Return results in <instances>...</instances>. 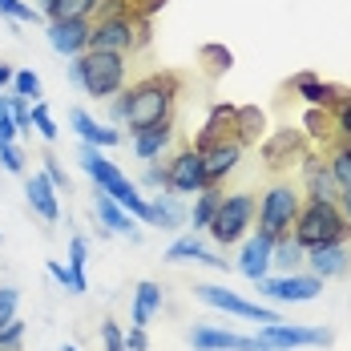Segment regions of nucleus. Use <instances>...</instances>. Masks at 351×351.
I'll return each mask as SVG.
<instances>
[{"instance_id": "22", "label": "nucleus", "mask_w": 351, "mask_h": 351, "mask_svg": "<svg viewBox=\"0 0 351 351\" xmlns=\"http://www.w3.org/2000/svg\"><path fill=\"white\" fill-rule=\"evenodd\" d=\"M222 138H234V106H218L210 109V117L202 121V130H198V138H194V149H210L214 141Z\"/></svg>"}, {"instance_id": "9", "label": "nucleus", "mask_w": 351, "mask_h": 351, "mask_svg": "<svg viewBox=\"0 0 351 351\" xmlns=\"http://www.w3.org/2000/svg\"><path fill=\"white\" fill-rule=\"evenodd\" d=\"M166 190L178 194V198H194V194H202L206 190V166H202V149H194V145H186V149H178L174 158L166 162Z\"/></svg>"}, {"instance_id": "28", "label": "nucleus", "mask_w": 351, "mask_h": 351, "mask_svg": "<svg viewBox=\"0 0 351 351\" xmlns=\"http://www.w3.org/2000/svg\"><path fill=\"white\" fill-rule=\"evenodd\" d=\"M303 263H307V250L295 243L291 234L275 239V254H271V267H279L282 275H295V271H299Z\"/></svg>"}, {"instance_id": "26", "label": "nucleus", "mask_w": 351, "mask_h": 351, "mask_svg": "<svg viewBox=\"0 0 351 351\" xmlns=\"http://www.w3.org/2000/svg\"><path fill=\"white\" fill-rule=\"evenodd\" d=\"M162 311V287L154 279H145V282H138V291H134V323L130 327H149V319Z\"/></svg>"}, {"instance_id": "10", "label": "nucleus", "mask_w": 351, "mask_h": 351, "mask_svg": "<svg viewBox=\"0 0 351 351\" xmlns=\"http://www.w3.org/2000/svg\"><path fill=\"white\" fill-rule=\"evenodd\" d=\"M194 299L206 303V307H218L226 315H243V319H258V323H279V311L275 307H263V303H246L243 295L226 291V287H214V282H198L194 287Z\"/></svg>"}, {"instance_id": "38", "label": "nucleus", "mask_w": 351, "mask_h": 351, "mask_svg": "<svg viewBox=\"0 0 351 351\" xmlns=\"http://www.w3.org/2000/svg\"><path fill=\"white\" fill-rule=\"evenodd\" d=\"M33 125H36V134H40L45 141L61 138V130L53 125V117H49V106H45V101H33Z\"/></svg>"}, {"instance_id": "42", "label": "nucleus", "mask_w": 351, "mask_h": 351, "mask_svg": "<svg viewBox=\"0 0 351 351\" xmlns=\"http://www.w3.org/2000/svg\"><path fill=\"white\" fill-rule=\"evenodd\" d=\"M16 121H12V101H8V93H0V141H16Z\"/></svg>"}, {"instance_id": "46", "label": "nucleus", "mask_w": 351, "mask_h": 351, "mask_svg": "<svg viewBox=\"0 0 351 351\" xmlns=\"http://www.w3.org/2000/svg\"><path fill=\"white\" fill-rule=\"evenodd\" d=\"M101 343H106V351H125V335H121V327L113 319L101 323Z\"/></svg>"}, {"instance_id": "52", "label": "nucleus", "mask_w": 351, "mask_h": 351, "mask_svg": "<svg viewBox=\"0 0 351 351\" xmlns=\"http://www.w3.org/2000/svg\"><path fill=\"white\" fill-rule=\"evenodd\" d=\"M65 351H77V348H73V343H65Z\"/></svg>"}, {"instance_id": "31", "label": "nucleus", "mask_w": 351, "mask_h": 351, "mask_svg": "<svg viewBox=\"0 0 351 351\" xmlns=\"http://www.w3.org/2000/svg\"><path fill=\"white\" fill-rule=\"evenodd\" d=\"M101 0H57L49 8V21H89Z\"/></svg>"}, {"instance_id": "16", "label": "nucleus", "mask_w": 351, "mask_h": 351, "mask_svg": "<svg viewBox=\"0 0 351 351\" xmlns=\"http://www.w3.org/2000/svg\"><path fill=\"white\" fill-rule=\"evenodd\" d=\"M291 85H295V93H299L311 109H327V113H331V109L343 101V89L331 85V81H323V77H315V73H295Z\"/></svg>"}, {"instance_id": "48", "label": "nucleus", "mask_w": 351, "mask_h": 351, "mask_svg": "<svg viewBox=\"0 0 351 351\" xmlns=\"http://www.w3.org/2000/svg\"><path fill=\"white\" fill-rule=\"evenodd\" d=\"M125 351H149L145 327H130V335H125Z\"/></svg>"}, {"instance_id": "47", "label": "nucleus", "mask_w": 351, "mask_h": 351, "mask_svg": "<svg viewBox=\"0 0 351 351\" xmlns=\"http://www.w3.org/2000/svg\"><path fill=\"white\" fill-rule=\"evenodd\" d=\"M16 303H21V291L16 287H0V323L16 315Z\"/></svg>"}, {"instance_id": "30", "label": "nucleus", "mask_w": 351, "mask_h": 351, "mask_svg": "<svg viewBox=\"0 0 351 351\" xmlns=\"http://www.w3.org/2000/svg\"><path fill=\"white\" fill-rule=\"evenodd\" d=\"M327 166H331V178H335V186L351 194V145L348 141H331V149H327Z\"/></svg>"}, {"instance_id": "44", "label": "nucleus", "mask_w": 351, "mask_h": 351, "mask_svg": "<svg viewBox=\"0 0 351 351\" xmlns=\"http://www.w3.org/2000/svg\"><path fill=\"white\" fill-rule=\"evenodd\" d=\"M166 182H170L166 166H158V162H145V174H141V186H145V190H166Z\"/></svg>"}, {"instance_id": "14", "label": "nucleus", "mask_w": 351, "mask_h": 351, "mask_svg": "<svg viewBox=\"0 0 351 351\" xmlns=\"http://www.w3.org/2000/svg\"><path fill=\"white\" fill-rule=\"evenodd\" d=\"M271 254H275V239H267L263 230H254L250 239H243V254H239V275L246 279H267L271 275Z\"/></svg>"}, {"instance_id": "2", "label": "nucleus", "mask_w": 351, "mask_h": 351, "mask_svg": "<svg viewBox=\"0 0 351 351\" xmlns=\"http://www.w3.org/2000/svg\"><path fill=\"white\" fill-rule=\"evenodd\" d=\"M291 239L303 246V250H315V246H331V243H348L351 239V222L343 218L339 202H307L295 214V226H291Z\"/></svg>"}, {"instance_id": "39", "label": "nucleus", "mask_w": 351, "mask_h": 351, "mask_svg": "<svg viewBox=\"0 0 351 351\" xmlns=\"http://www.w3.org/2000/svg\"><path fill=\"white\" fill-rule=\"evenodd\" d=\"M21 339H25V323L16 315L8 319V323H0V351H16Z\"/></svg>"}, {"instance_id": "7", "label": "nucleus", "mask_w": 351, "mask_h": 351, "mask_svg": "<svg viewBox=\"0 0 351 351\" xmlns=\"http://www.w3.org/2000/svg\"><path fill=\"white\" fill-rule=\"evenodd\" d=\"M254 291L263 299H271V303H311L323 291V279L311 275V271L307 275L303 271H295V275H267V279H254Z\"/></svg>"}, {"instance_id": "11", "label": "nucleus", "mask_w": 351, "mask_h": 351, "mask_svg": "<svg viewBox=\"0 0 351 351\" xmlns=\"http://www.w3.org/2000/svg\"><path fill=\"white\" fill-rule=\"evenodd\" d=\"M190 348L194 351H267L254 335H239V331L210 327V323H198L190 331Z\"/></svg>"}, {"instance_id": "20", "label": "nucleus", "mask_w": 351, "mask_h": 351, "mask_svg": "<svg viewBox=\"0 0 351 351\" xmlns=\"http://www.w3.org/2000/svg\"><path fill=\"white\" fill-rule=\"evenodd\" d=\"M25 198H29V206H33L45 222H57L61 218V202H57V186L45 178V170L40 174H33L29 182H25Z\"/></svg>"}, {"instance_id": "1", "label": "nucleus", "mask_w": 351, "mask_h": 351, "mask_svg": "<svg viewBox=\"0 0 351 351\" xmlns=\"http://www.w3.org/2000/svg\"><path fill=\"white\" fill-rule=\"evenodd\" d=\"M178 81L174 73H149L141 77L138 85L121 89V101H125V125L138 134V130H149V125H162L174 117V101H178Z\"/></svg>"}, {"instance_id": "15", "label": "nucleus", "mask_w": 351, "mask_h": 351, "mask_svg": "<svg viewBox=\"0 0 351 351\" xmlns=\"http://www.w3.org/2000/svg\"><path fill=\"white\" fill-rule=\"evenodd\" d=\"M89 25L93 21H49V45L61 57H81L89 49Z\"/></svg>"}, {"instance_id": "6", "label": "nucleus", "mask_w": 351, "mask_h": 351, "mask_svg": "<svg viewBox=\"0 0 351 351\" xmlns=\"http://www.w3.org/2000/svg\"><path fill=\"white\" fill-rule=\"evenodd\" d=\"M299 206H303V194H299L291 182L271 186V190L263 194V202H258V230H263L267 239H282V234H291Z\"/></svg>"}, {"instance_id": "37", "label": "nucleus", "mask_w": 351, "mask_h": 351, "mask_svg": "<svg viewBox=\"0 0 351 351\" xmlns=\"http://www.w3.org/2000/svg\"><path fill=\"white\" fill-rule=\"evenodd\" d=\"M307 134H311L315 141H331L335 138V125H331V113H327V109H323V113H319V109L307 113Z\"/></svg>"}, {"instance_id": "25", "label": "nucleus", "mask_w": 351, "mask_h": 351, "mask_svg": "<svg viewBox=\"0 0 351 351\" xmlns=\"http://www.w3.org/2000/svg\"><path fill=\"white\" fill-rule=\"evenodd\" d=\"M186 222V210H182V198L178 194H158L149 198V226H162V230H178Z\"/></svg>"}, {"instance_id": "3", "label": "nucleus", "mask_w": 351, "mask_h": 351, "mask_svg": "<svg viewBox=\"0 0 351 351\" xmlns=\"http://www.w3.org/2000/svg\"><path fill=\"white\" fill-rule=\"evenodd\" d=\"M81 69V89L89 97H117L125 89V57L121 53H101V49H85L77 57Z\"/></svg>"}, {"instance_id": "18", "label": "nucleus", "mask_w": 351, "mask_h": 351, "mask_svg": "<svg viewBox=\"0 0 351 351\" xmlns=\"http://www.w3.org/2000/svg\"><path fill=\"white\" fill-rule=\"evenodd\" d=\"M93 210H97V222L106 226L109 234H125L130 243H138V218L130 210H121L113 198H109L106 190H97V202H93Z\"/></svg>"}, {"instance_id": "17", "label": "nucleus", "mask_w": 351, "mask_h": 351, "mask_svg": "<svg viewBox=\"0 0 351 351\" xmlns=\"http://www.w3.org/2000/svg\"><path fill=\"white\" fill-rule=\"evenodd\" d=\"M307 267H311V275H319L323 282L348 275V267H351L348 243H331V246H315V250H307Z\"/></svg>"}, {"instance_id": "41", "label": "nucleus", "mask_w": 351, "mask_h": 351, "mask_svg": "<svg viewBox=\"0 0 351 351\" xmlns=\"http://www.w3.org/2000/svg\"><path fill=\"white\" fill-rule=\"evenodd\" d=\"M40 170H45V178H49L57 190H69V174H65V166H61L53 154H45V158H40Z\"/></svg>"}, {"instance_id": "36", "label": "nucleus", "mask_w": 351, "mask_h": 351, "mask_svg": "<svg viewBox=\"0 0 351 351\" xmlns=\"http://www.w3.org/2000/svg\"><path fill=\"white\" fill-rule=\"evenodd\" d=\"M331 125H335V138L351 145V93H343V101L331 109Z\"/></svg>"}, {"instance_id": "33", "label": "nucleus", "mask_w": 351, "mask_h": 351, "mask_svg": "<svg viewBox=\"0 0 351 351\" xmlns=\"http://www.w3.org/2000/svg\"><path fill=\"white\" fill-rule=\"evenodd\" d=\"M0 16L4 21H16V25H36L45 12L33 8V4H25V0H0Z\"/></svg>"}, {"instance_id": "8", "label": "nucleus", "mask_w": 351, "mask_h": 351, "mask_svg": "<svg viewBox=\"0 0 351 351\" xmlns=\"http://www.w3.org/2000/svg\"><path fill=\"white\" fill-rule=\"evenodd\" d=\"M267 351H291V348H327L331 331L323 327H303V323H263V331L254 335Z\"/></svg>"}, {"instance_id": "35", "label": "nucleus", "mask_w": 351, "mask_h": 351, "mask_svg": "<svg viewBox=\"0 0 351 351\" xmlns=\"http://www.w3.org/2000/svg\"><path fill=\"white\" fill-rule=\"evenodd\" d=\"M12 93L25 97V101H40V77H36L33 69H16V77H12Z\"/></svg>"}, {"instance_id": "29", "label": "nucleus", "mask_w": 351, "mask_h": 351, "mask_svg": "<svg viewBox=\"0 0 351 351\" xmlns=\"http://www.w3.org/2000/svg\"><path fill=\"white\" fill-rule=\"evenodd\" d=\"M267 130V117H263V109L258 106H243L234 109V138L250 145V141H258V134Z\"/></svg>"}, {"instance_id": "45", "label": "nucleus", "mask_w": 351, "mask_h": 351, "mask_svg": "<svg viewBox=\"0 0 351 351\" xmlns=\"http://www.w3.org/2000/svg\"><path fill=\"white\" fill-rule=\"evenodd\" d=\"M85 263H89V243H85V239H73V243H69V267H73V275H85Z\"/></svg>"}, {"instance_id": "51", "label": "nucleus", "mask_w": 351, "mask_h": 351, "mask_svg": "<svg viewBox=\"0 0 351 351\" xmlns=\"http://www.w3.org/2000/svg\"><path fill=\"white\" fill-rule=\"evenodd\" d=\"M339 210H343V218L351 222V194H339Z\"/></svg>"}, {"instance_id": "13", "label": "nucleus", "mask_w": 351, "mask_h": 351, "mask_svg": "<svg viewBox=\"0 0 351 351\" xmlns=\"http://www.w3.org/2000/svg\"><path fill=\"white\" fill-rule=\"evenodd\" d=\"M303 194H307V202H339V194H343L331 178V166L315 154L303 158Z\"/></svg>"}, {"instance_id": "43", "label": "nucleus", "mask_w": 351, "mask_h": 351, "mask_svg": "<svg viewBox=\"0 0 351 351\" xmlns=\"http://www.w3.org/2000/svg\"><path fill=\"white\" fill-rule=\"evenodd\" d=\"M8 101H12V121H16V130L25 134V130L33 125V101H25V97H16V93H8Z\"/></svg>"}, {"instance_id": "27", "label": "nucleus", "mask_w": 351, "mask_h": 351, "mask_svg": "<svg viewBox=\"0 0 351 351\" xmlns=\"http://www.w3.org/2000/svg\"><path fill=\"white\" fill-rule=\"evenodd\" d=\"M218 206H222V190H218V186H206L202 194H194V206H190V214H186L190 226H194V234H198V230H210Z\"/></svg>"}, {"instance_id": "12", "label": "nucleus", "mask_w": 351, "mask_h": 351, "mask_svg": "<svg viewBox=\"0 0 351 351\" xmlns=\"http://www.w3.org/2000/svg\"><path fill=\"white\" fill-rule=\"evenodd\" d=\"M243 141L239 138H222L214 141L210 149H202V166H206V186H222L226 178L239 170V162H243Z\"/></svg>"}, {"instance_id": "34", "label": "nucleus", "mask_w": 351, "mask_h": 351, "mask_svg": "<svg viewBox=\"0 0 351 351\" xmlns=\"http://www.w3.org/2000/svg\"><path fill=\"white\" fill-rule=\"evenodd\" d=\"M49 275H53V279L61 282L65 291H73V295H85V291H89L85 275H73V267H61L57 258H49Z\"/></svg>"}, {"instance_id": "24", "label": "nucleus", "mask_w": 351, "mask_h": 351, "mask_svg": "<svg viewBox=\"0 0 351 351\" xmlns=\"http://www.w3.org/2000/svg\"><path fill=\"white\" fill-rule=\"evenodd\" d=\"M263 154H267V162H271L275 170H287V166H291V158H299V162L307 158V154H303V141H299V134H291V130H279L275 138L263 145Z\"/></svg>"}, {"instance_id": "4", "label": "nucleus", "mask_w": 351, "mask_h": 351, "mask_svg": "<svg viewBox=\"0 0 351 351\" xmlns=\"http://www.w3.org/2000/svg\"><path fill=\"white\" fill-rule=\"evenodd\" d=\"M145 40H149V25L138 21L134 12L97 16V25H89V49H101V53H121L125 57Z\"/></svg>"}, {"instance_id": "32", "label": "nucleus", "mask_w": 351, "mask_h": 351, "mask_svg": "<svg viewBox=\"0 0 351 351\" xmlns=\"http://www.w3.org/2000/svg\"><path fill=\"white\" fill-rule=\"evenodd\" d=\"M198 65L210 73V77H222V73L234 65V53H230L226 45H202V49H198Z\"/></svg>"}, {"instance_id": "21", "label": "nucleus", "mask_w": 351, "mask_h": 351, "mask_svg": "<svg viewBox=\"0 0 351 351\" xmlns=\"http://www.w3.org/2000/svg\"><path fill=\"white\" fill-rule=\"evenodd\" d=\"M166 263H206V267H214V271H226V258H218L210 246L198 239V234H186V239L170 243Z\"/></svg>"}, {"instance_id": "50", "label": "nucleus", "mask_w": 351, "mask_h": 351, "mask_svg": "<svg viewBox=\"0 0 351 351\" xmlns=\"http://www.w3.org/2000/svg\"><path fill=\"white\" fill-rule=\"evenodd\" d=\"M12 77H16V69H12V65H4V61H0V93H4V89H8V85H12Z\"/></svg>"}, {"instance_id": "49", "label": "nucleus", "mask_w": 351, "mask_h": 351, "mask_svg": "<svg viewBox=\"0 0 351 351\" xmlns=\"http://www.w3.org/2000/svg\"><path fill=\"white\" fill-rule=\"evenodd\" d=\"M109 121H125V101H121V93H117V101L109 106Z\"/></svg>"}, {"instance_id": "5", "label": "nucleus", "mask_w": 351, "mask_h": 351, "mask_svg": "<svg viewBox=\"0 0 351 351\" xmlns=\"http://www.w3.org/2000/svg\"><path fill=\"white\" fill-rule=\"evenodd\" d=\"M254 218H258V198L254 194H246V190L222 194V206H218V214H214V222H210V239L218 246L243 243L246 230L254 226Z\"/></svg>"}, {"instance_id": "19", "label": "nucleus", "mask_w": 351, "mask_h": 351, "mask_svg": "<svg viewBox=\"0 0 351 351\" xmlns=\"http://www.w3.org/2000/svg\"><path fill=\"white\" fill-rule=\"evenodd\" d=\"M174 145V121H162V125H149V130H138L134 134V154L138 162H158L166 158Z\"/></svg>"}, {"instance_id": "23", "label": "nucleus", "mask_w": 351, "mask_h": 351, "mask_svg": "<svg viewBox=\"0 0 351 351\" xmlns=\"http://www.w3.org/2000/svg\"><path fill=\"white\" fill-rule=\"evenodd\" d=\"M69 125L77 130V138L85 141V145H97V149H109V145H117V141H121V134H117V130L97 125V117H89L85 109H73V113H69Z\"/></svg>"}, {"instance_id": "40", "label": "nucleus", "mask_w": 351, "mask_h": 351, "mask_svg": "<svg viewBox=\"0 0 351 351\" xmlns=\"http://www.w3.org/2000/svg\"><path fill=\"white\" fill-rule=\"evenodd\" d=\"M0 166L8 174H25V154L16 149V141H0Z\"/></svg>"}]
</instances>
